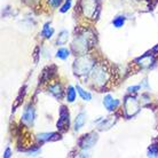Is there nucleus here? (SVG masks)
<instances>
[{"instance_id": "a878e982", "label": "nucleus", "mask_w": 158, "mask_h": 158, "mask_svg": "<svg viewBox=\"0 0 158 158\" xmlns=\"http://www.w3.org/2000/svg\"><path fill=\"white\" fill-rule=\"evenodd\" d=\"M38 51H39V48L37 47L36 52H35V57H36V59H35V61H36V62H38Z\"/></svg>"}, {"instance_id": "f257e3e1", "label": "nucleus", "mask_w": 158, "mask_h": 158, "mask_svg": "<svg viewBox=\"0 0 158 158\" xmlns=\"http://www.w3.org/2000/svg\"><path fill=\"white\" fill-rule=\"evenodd\" d=\"M89 81L96 88H101L109 80V71L104 64H95L88 75Z\"/></svg>"}, {"instance_id": "bb28decb", "label": "nucleus", "mask_w": 158, "mask_h": 158, "mask_svg": "<svg viewBox=\"0 0 158 158\" xmlns=\"http://www.w3.org/2000/svg\"><path fill=\"white\" fill-rule=\"evenodd\" d=\"M24 2H28V4H33V2H36L38 0H23Z\"/></svg>"}, {"instance_id": "f03ea898", "label": "nucleus", "mask_w": 158, "mask_h": 158, "mask_svg": "<svg viewBox=\"0 0 158 158\" xmlns=\"http://www.w3.org/2000/svg\"><path fill=\"white\" fill-rule=\"evenodd\" d=\"M95 65L94 59L89 55H79L78 59H76L73 62V73L76 76L83 77V76H88L92 69Z\"/></svg>"}, {"instance_id": "dca6fc26", "label": "nucleus", "mask_w": 158, "mask_h": 158, "mask_svg": "<svg viewBox=\"0 0 158 158\" xmlns=\"http://www.w3.org/2000/svg\"><path fill=\"white\" fill-rule=\"evenodd\" d=\"M76 89H77V92H78L79 96H80L84 101H87V102H88V101H91L92 100V94L89 93V92L85 91L83 87H80L79 85H77V86H76Z\"/></svg>"}, {"instance_id": "0eeeda50", "label": "nucleus", "mask_w": 158, "mask_h": 158, "mask_svg": "<svg viewBox=\"0 0 158 158\" xmlns=\"http://www.w3.org/2000/svg\"><path fill=\"white\" fill-rule=\"evenodd\" d=\"M98 139H99V136H98L96 133H88V134L84 135L83 138L79 140L78 146L80 147L83 150H88V149H91L92 147L95 146Z\"/></svg>"}, {"instance_id": "6e6552de", "label": "nucleus", "mask_w": 158, "mask_h": 158, "mask_svg": "<svg viewBox=\"0 0 158 158\" xmlns=\"http://www.w3.org/2000/svg\"><path fill=\"white\" fill-rule=\"evenodd\" d=\"M35 118H36V111H35V108L32 104H29L28 107H25L23 114H22V117H21V120L23 123V125H25L27 127H31L33 125V122H35Z\"/></svg>"}, {"instance_id": "f3484780", "label": "nucleus", "mask_w": 158, "mask_h": 158, "mask_svg": "<svg viewBox=\"0 0 158 158\" xmlns=\"http://www.w3.org/2000/svg\"><path fill=\"white\" fill-rule=\"evenodd\" d=\"M77 89H76L73 86H69L67 88V101L68 102H75L76 100V96H77Z\"/></svg>"}, {"instance_id": "423d86ee", "label": "nucleus", "mask_w": 158, "mask_h": 158, "mask_svg": "<svg viewBox=\"0 0 158 158\" xmlns=\"http://www.w3.org/2000/svg\"><path fill=\"white\" fill-rule=\"evenodd\" d=\"M69 125H70V114H69V110L65 106H61L60 107V118L56 123V127L57 130L61 131V132H64L69 128Z\"/></svg>"}, {"instance_id": "5701e85b", "label": "nucleus", "mask_w": 158, "mask_h": 158, "mask_svg": "<svg viewBox=\"0 0 158 158\" xmlns=\"http://www.w3.org/2000/svg\"><path fill=\"white\" fill-rule=\"evenodd\" d=\"M62 1H63V0H48V4H49L51 7L57 8L60 5L62 4Z\"/></svg>"}, {"instance_id": "393cba45", "label": "nucleus", "mask_w": 158, "mask_h": 158, "mask_svg": "<svg viewBox=\"0 0 158 158\" xmlns=\"http://www.w3.org/2000/svg\"><path fill=\"white\" fill-rule=\"evenodd\" d=\"M12 156V151H10V148L9 147H7L6 148V150H5V152H4V157L5 158H9Z\"/></svg>"}, {"instance_id": "39448f33", "label": "nucleus", "mask_w": 158, "mask_h": 158, "mask_svg": "<svg viewBox=\"0 0 158 158\" xmlns=\"http://www.w3.org/2000/svg\"><path fill=\"white\" fill-rule=\"evenodd\" d=\"M80 8L87 19H95L99 13V4L96 0H81Z\"/></svg>"}, {"instance_id": "aec40b11", "label": "nucleus", "mask_w": 158, "mask_h": 158, "mask_svg": "<svg viewBox=\"0 0 158 158\" xmlns=\"http://www.w3.org/2000/svg\"><path fill=\"white\" fill-rule=\"evenodd\" d=\"M70 56V51L68 48H60L59 51L56 52V57L60 60H67Z\"/></svg>"}, {"instance_id": "f8f14e48", "label": "nucleus", "mask_w": 158, "mask_h": 158, "mask_svg": "<svg viewBox=\"0 0 158 158\" xmlns=\"http://www.w3.org/2000/svg\"><path fill=\"white\" fill-rule=\"evenodd\" d=\"M48 91L54 98H56L57 100H61L63 98V89H62V86L60 83H54L52 84L51 86L48 87Z\"/></svg>"}, {"instance_id": "a211bd4d", "label": "nucleus", "mask_w": 158, "mask_h": 158, "mask_svg": "<svg viewBox=\"0 0 158 158\" xmlns=\"http://www.w3.org/2000/svg\"><path fill=\"white\" fill-rule=\"evenodd\" d=\"M68 38H69V32L67 30H63V31L60 32L59 37L56 39V44L60 45V46H62V45H64L68 41Z\"/></svg>"}, {"instance_id": "20e7f679", "label": "nucleus", "mask_w": 158, "mask_h": 158, "mask_svg": "<svg viewBox=\"0 0 158 158\" xmlns=\"http://www.w3.org/2000/svg\"><path fill=\"white\" fill-rule=\"evenodd\" d=\"M140 111V104L136 98L132 95H127L124 99V114L126 118H133Z\"/></svg>"}, {"instance_id": "9d476101", "label": "nucleus", "mask_w": 158, "mask_h": 158, "mask_svg": "<svg viewBox=\"0 0 158 158\" xmlns=\"http://www.w3.org/2000/svg\"><path fill=\"white\" fill-rule=\"evenodd\" d=\"M119 104H120L119 100L114 99L110 94L106 95L104 99H103V106L106 107V109H107L108 111H110V112L111 111H115L116 109L118 108Z\"/></svg>"}, {"instance_id": "2eb2a0df", "label": "nucleus", "mask_w": 158, "mask_h": 158, "mask_svg": "<svg viewBox=\"0 0 158 158\" xmlns=\"http://www.w3.org/2000/svg\"><path fill=\"white\" fill-rule=\"evenodd\" d=\"M136 62H140L139 64H141V65L144 68L150 67L151 64L154 63V56L152 55H143V56H141L140 59L136 60Z\"/></svg>"}, {"instance_id": "ddd939ff", "label": "nucleus", "mask_w": 158, "mask_h": 158, "mask_svg": "<svg viewBox=\"0 0 158 158\" xmlns=\"http://www.w3.org/2000/svg\"><path fill=\"white\" fill-rule=\"evenodd\" d=\"M85 123H86V114L85 112H80L78 114V116L76 117V120H75V131H80L83 128V126L85 125Z\"/></svg>"}, {"instance_id": "4be33fe9", "label": "nucleus", "mask_w": 158, "mask_h": 158, "mask_svg": "<svg viewBox=\"0 0 158 158\" xmlns=\"http://www.w3.org/2000/svg\"><path fill=\"white\" fill-rule=\"evenodd\" d=\"M72 6V0H65L64 1V4L61 6V8H60V12L61 13H67L70 8H71Z\"/></svg>"}, {"instance_id": "b1692460", "label": "nucleus", "mask_w": 158, "mask_h": 158, "mask_svg": "<svg viewBox=\"0 0 158 158\" xmlns=\"http://www.w3.org/2000/svg\"><path fill=\"white\" fill-rule=\"evenodd\" d=\"M140 88H141L140 85H135V86H130L127 88V91H128V93H136Z\"/></svg>"}, {"instance_id": "1a4fd4ad", "label": "nucleus", "mask_w": 158, "mask_h": 158, "mask_svg": "<svg viewBox=\"0 0 158 158\" xmlns=\"http://www.w3.org/2000/svg\"><path fill=\"white\" fill-rule=\"evenodd\" d=\"M62 136L60 133H56V132H51V133H40V134L37 135V141L40 143L44 142H54V141H59L61 140Z\"/></svg>"}, {"instance_id": "4468645a", "label": "nucleus", "mask_w": 158, "mask_h": 158, "mask_svg": "<svg viewBox=\"0 0 158 158\" xmlns=\"http://www.w3.org/2000/svg\"><path fill=\"white\" fill-rule=\"evenodd\" d=\"M53 35H54V29H53V27L51 25V23H45V25H44L43 28V31H41V36L44 37V38H46V39H51L52 37H53Z\"/></svg>"}, {"instance_id": "cd10ccee", "label": "nucleus", "mask_w": 158, "mask_h": 158, "mask_svg": "<svg viewBox=\"0 0 158 158\" xmlns=\"http://www.w3.org/2000/svg\"><path fill=\"white\" fill-rule=\"evenodd\" d=\"M154 51H155V52H157V51H158V45L154 47Z\"/></svg>"}, {"instance_id": "9b49d317", "label": "nucleus", "mask_w": 158, "mask_h": 158, "mask_svg": "<svg viewBox=\"0 0 158 158\" xmlns=\"http://www.w3.org/2000/svg\"><path fill=\"white\" fill-rule=\"evenodd\" d=\"M55 72H56L55 65H49V67L45 68L43 73H41V77H40V81H41V84L49 81V80L53 78V76L55 75Z\"/></svg>"}, {"instance_id": "6ab92c4d", "label": "nucleus", "mask_w": 158, "mask_h": 158, "mask_svg": "<svg viewBox=\"0 0 158 158\" xmlns=\"http://www.w3.org/2000/svg\"><path fill=\"white\" fill-rule=\"evenodd\" d=\"M148 157H158V142L155 141L148 148Z\"/></svg>"}, {"instance_id": "412c9836", "label": "nucleus", "mask_w": 158, "mask_h": 158, "mask_svg": "<svg viewBox=\"0 0 158 158\" xmlns=\"http://www.w3.org/2000/svg\"><path fill=\"white\" fill-rule=\"evenodd\" d=\"M125 21H126V19L124 16H117L112 20V25L115 28H122L123 25L125 24Z\"/></svg>"}, {"instance_id": "7ed1b4c3", "label": "nucleus", "mask_w": 158, "mask_h": 158, "mask_svg": "<svg viewBox=\"0 0 158 158\" xmlns=\"http://www.w3.org/2000/svg\"><path fill=\"white\" fill-rule=\"evenodd\" d=\"M91 38L92 37L86 35V33H81V35L76 36L75 40H73V43L71 45V49L76 55L86 54L88 48L91 47L92 44H93V40Z\"/></svg>"}]
</instances>
